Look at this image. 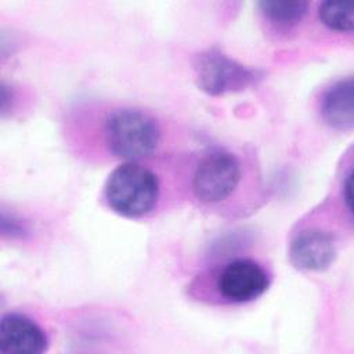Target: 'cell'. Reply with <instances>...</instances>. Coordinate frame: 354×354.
<instances>
[{
	"label": "cell",
	"mask_w": 354,
	"mask_h": 354,
	"mask_svg": "<svg viewBox=\"0 0 354 354\" xmlns=\"http://www.w3.org/2000/svg\"><path fill=\"white\" fill-rule=\"evenodd\" d=\"M319 19L325 26L336 32H351L354 26V7L351 3L325 1L318 10Z\"/></svg>",
	"instance_id": "30bf717a"
},
{
	"label": "cell",
	"mask_w": 354,
	"mask_h": 354,
	"mask_svg": "<svg viewBox=\"0 0 354 354\" xmlns=\"http://www.w3.org/2000/svg\"><path fill=\"white\" fill-rule=\"evenodd\" d=\"M104 136L109 151L116 158L137 162L156 149L160 141V127L149 113L122 108L106 116Z\"/></svg>",
	"instance_id": "7a4b0ae2"
},
{
	"label": "cell",
	"mask_w": 354,
	"mask_h": 354,
	"mask_svg": "<svg viewBox=\"0 0 354 354\" xmlns=\"http://www.w3.org/2000/svg\"><path fill=\"white\" fill-rule=\"evenodd\" d=\"M156 174L138 162H126L118 166L105 184L108 206L127 218H140L151 213L159 199Z\"/></svg>",
	"instance_id": "6da1fadb"
},
{
	"label": "cell",
	"mask_w": 354,
	"mask_h": 354,
	"mask_svg": "<svg viewBox=\"0 0 354 354\" xmlns=\"http://www.w3.org/2000/svg\"><path fill=\"white\" fill-rule=\"evenodd\" d=\"M44 330L29 317L18 313L6 314L0 322V353L39 354L47 350Z\"/></svg>",
	"instance_id": "52a82bcc"
},
{
	"label": "cell",
	"mask_w": 354,
	"mask_h": 354,
	"mask_svg": "<svg viewBox=\"0 0 354 354\" xmlns=\"http://www.w3.org/2000/svg\"><path fill=\"white\" fill-rule=\"evenodd\" d=\"M241 174V163L234 153L212 151L199 160L194 171V194L203 203H218L235 191Z\"/></svg>",
	"instance_id": "3957f363"
},
{
	"label": "cell",
	"mask_w": 354,
	"mask_h": 354,
	"mask_svg": "<svg viewBox=\"0 0 354 354\" xmlns=\"http://www.w3.org/2000/svg\"><path fill=\"white\" fill-rule=\"evenodd\" d=\"M321 115L328 126L335 130L346 131L353 127V80L342 79L332 84L321 101Z\"/></svg>",
	"instance_id": "ba28073f"
},
{
	"label": "cell",
	"mask_w": 354,
	"mask_h": 354,
	"mask_svg": "<svg viewBox=\"0 0 354 354\" xmlns=\"http://www.w3.org/2000/svg\"><path fill=\"white\" fill-rule=\"evenodd\" d=\"M217 290L230 303H248L260 297L270 286L267 271L252 259L228 261L217 275Z\"/></svg>",
	"instance_id": "5b68a950"
},
{
	"label": "cell",
	"mask_w": 354,
	"mask_h": 354,
	"mask_svg": "<svg viewBox=\"0 0 354 354\" xmlns=\"http://www.w3.org/2000/svg\"><path fill=\"white\" fill-rule=\"evenodd\" d=\"M337 254L332 234L319 228H306L290 242V261L304 271H324L332 266Z\"/></svg>",
	"instance_id": "8992f818"
},
{
	"label": "cell",
	"mask_w": 354,
	"mask_h": 354,
	"mask_svg": "<svg viewBox=\"0 0 354 354\" xmlns=\"http://www.w3.org/2000/svg\"><path fill=\"white\" fill-rule=\"evenodd\" d=\"M259 8L272 25L286 29L297 25L307 12L306 1H260Z\"/></svg>",
	"instance_id": "9c48e42d"
},
{
	"label": "cell",
	"mask_w": 354,
	"mask_h": 354,
	"mask_svg": "<svg viewBox=\"0 0 354 354\" xmlns=\"http://www.w3.org/2000/svg\"><path fill=\"white\" fill-rule=\"evenodd\" d=\"M198 86L210 95L239 91L260 79L256 69L248 68L218 50L202 53L195 62Z\"/></svg>",
	"instance_id": "277c9868"
}]
</instances>
